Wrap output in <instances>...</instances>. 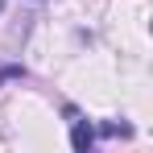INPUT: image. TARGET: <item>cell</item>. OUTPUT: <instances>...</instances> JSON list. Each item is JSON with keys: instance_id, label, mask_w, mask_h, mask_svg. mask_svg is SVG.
Segmentation results:
<instances>
[{"instance_id": "cell-1", "label": "cell", "mask_w": 153, "mask_h": 153, "mask_svg": "<svg viewBox=\"0 0 153 153\" xmlns=\"http://www.w3.org/2000/svg\"><path fill=\"white\" fill-rule=\"evenodd\" d=\"M66 116H71V145H75L79 153H87L91 145H95V128L87 124V120L79 116L75 108H66Z\"/></svg>"}]
</instances>
